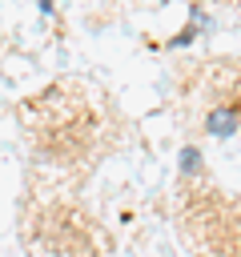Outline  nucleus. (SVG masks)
<instances>
[{
	"mask_svg": "<svg viewBox=\"0 0 241 257\" xmlns=\"http://www.w3.org/2000/svg\"><path fill=\"white\" fill-rule=\"evenodd\" d=\"M233 124H237V112H233V108H213V112H209V133H213V137L233 133Z\"/></svg>",
	"mask_w": 241,
	"mask_h": 257,
	"instance_id": "f257e3e1",
	"label": "nucleus"
},
{
	"mask_svg": "<svg viewBox=\"0 0 241 257\" xmlns=\"http://www.w3.org/2000/svg\"><path fill=\"white\" fill-rule=\"evenodd\" d=\"M197 161H201V153H197V149H185V153H181V169H185V173H189V169H197Z\"/></svg>",
	"mask_w": 241,
	"mask_h": 257,
	"instance_id": "f03ea898",
	"label": "nucleus"
},
{
	"mask_svg": "<svg viewBox=\"0 0 241 257\" xmlns=\"http://www.w3.org/2000/svg\"><path fill=\"white\" fill-rule=\"evenodd\" d=\"M40 12H52V0H40Z\"/></svg>",
	"mask_w": 241,
	"mask_h": 257,
	"instance_id": "7ed1b4c3",
	"label": "nucleus"
}]
</instances>
